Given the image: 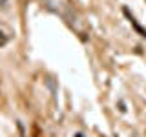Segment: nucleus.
I'll return each instance as SVG.
<instances>
[{"label": "nucleus", "instance_id": "f257e3e1", "mask_svg": "<svg viewBox=\"0 0 146 137\" xmlns=\"http://www.w3.org/2000/svg\"><path fill=\"white\" fill-rule=\"evenodd\" d=\"M124 15L128 17V20L131 22V26H133L135 29H137V31H139V33H141V37H146V31H144V29H143V27H141L139 24H137V20H135V18H133V17L130 15V11H128V9H124Z\"/></svg>", "mask_w": 146, "mask_h": 137}, {"label": "nucleus", "instance_id": "f03ea898", "mask_svg": "<svg viewBox=\"0 0 146 137\" xmlns=\"http://www.w3.org/2000/svg\"><path fill=\"white\" fill-rule=\"evenodd\" d=\"M75 137H84V135H82V134H77V135H75Z\"/></svg>", "mask_w": 146, "mask_h": 137}]
</instances>
